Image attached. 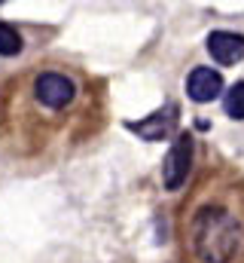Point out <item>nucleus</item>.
Listing matches in <instances>:
<instances>
[{
	"instance_id": "6",
	"label": "nucleus",
	"mask_w": 244,
	"mask_h": 263,
	"mask_svg": "<svg viewBox=\"0 0 244 263\" xmlns=\"http://www.w3.org/2000/svg\"><path fill=\"white\" fill-rule=\"evenodd\" d=\"M208 52L217 65L229 67L244 59V34L235 31H211L208 34Z\"/></svg>"
},
{
	"instance_id": "4",
	"label": "nucleus",
	"mask_w": 244,
	"mask_h": 263,
	"mask_svg": "<svg viewBox=\"0 0 244 263\" xmlns=\"http://www.w3.org/2000/svg\"><path fill=\"white\" fill-rule=\"evenodd\" d=\"M177 120H180V107L174 101H168L165 107H159L156 114H150L147 120L140 123H125V129L140 135L144 141H165L171 132L177 129Z\"/></svg>"
},
{
	"instance_id": "1",
	"label": "nucleus",
	"mask_w": 244,
	"mask_h": 263,
	"mask_svg": "<svg viewBox=\"0 0 244 263\" xmlns=\"http://www.w3.org/2000/svg\"><path fill=\"white\" fill-rule=\"evenodd\" d=\"M186 248L198 263H244V187L211 190L192 208Z\"/></svg>"
},
{
	"instance_id": "8",
	"label": "nucleus",
	"mask_w": 244,
	"mask_h": 263,
	"mask_svg": "<svg viewBox=\"0 0 244 263\" xmlns=\"http://www.w3.org/2000/svg\"><path fill=\"white\" fill-rule=\"evenodd\" d=\"M223 110L232 120H244V80H238L226 95H223Z\"/></svg>"
},
{
	"instance_id": "2",
	"label": "nucleus",
	"mask_w": 244,
	"mask_h": 263,
	"mask_svg": "<svg viewBox=\"0 0 244 263\" xmlns=\"http://www.w3.org/2000/svg\"><path fill=\"white\" fill-rule=\"evenodd\" d=\"M31 95H34L37 107L58 114V110H64V107L73 104V98H76V83H73L67 73H58V70H40V73L31 80Z\"/></svg>"
},
{
	"instance_id": "5",
	"label": "nucleus",
	"mask_w": 244,
	"mask_h": 263,
	"mask_svg": "<svg viewBox=\"0 0 244 263\" xmlns=\"http://www.w3.org/2000/svg\"><path fill=\"white\" fill-rule=\"evenodd\" d=\"M186 95L195 104H208L223 95V73L214 67H192L186 77Z\"/></svg>"
},
{
	"instance_id": "7",
	"label": "nucleus",
	"mask_w": 244,
	"mask_h": 263,
	"mask_svg": "<svg viewBox=\"0 0 244 263\" xmlns=\"http://www.w3.org/2000/svg\"><path fill=\"white\" fill-rule=\"evenodd\" d=\"M22 46H25L22 34H18L9 22H0V55H3V59H12V55L22 52Z\"/></svg>"
},
{
	"instance_id": "3",
	"label": "nucleus",
	"mask_w": 244,
	"mask_h": 263,
	"mask_svg": "<svg viewBox=\"0 0 244 263\" xmlns=\"http://www.w3.org/2000/svg\"><path fill=\"white\" fill-rule=\"evenodd\" d=\"M192 153H195V144H192V135L189 132H180L168 153H165V162H162V184L165 190H180L183 184L189 181V168H192Z\"/></svg>"
}]
</instances>
